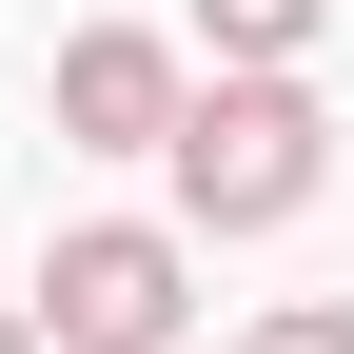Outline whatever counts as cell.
<instances>
[{
  "label": "cell",
  "mask_w": 354,
  "mask_h": 354,
  "mask_svg": "<svg viewBox=\"0 0 354 354\" xmlns=\"http://www.w3.org/2000/svg\"><path fill=\"white\" fill-rule=\"evenodd\" d=\"M177 236H295L335 177V99L315 79H197V118H177Z\"/></svg>",
  "instance_id": "cell-1"
},
{
  "label": "cell",
  "mask_w": 354,
  "mask_h": 354,
  "mask_svg": "<svg viewBox=\"0 0 354 354\" xmlns=\"http://www.w3.org/2000/svg\"><path fill=\"white\" fill-rule=\"evenodd\" d=\"M20 295H39V354H177L197 335V236L177 216H59Z\"/></svg>",
  "instance_id": "cell-2"
},
{
  "label": "cell",
  "mask_w": 354,
  "mask_h": 354,
  "mask_svg": "<svg viewBox=\"0 0 354 354\" xmlns=\"http://www.w3.org/2000/svg\"><path fill=\"white\" fill-rule=\"evenodd\" d=\"M39 99H59V158H177V118H197V59H177L158 20H79Z\"/></svg>",
  "instance_id": "cell-3"
},
{
  "label": "cell",
  "mask_w": 354,
  "mask_h": 354,
  "mask_svg": "<svg viewBox=\"0 0 354 354\" xmlns=\"http://www.w3.org/2000/svg\"><path fill=\"white\" fill-rule=\"evenodd\" d=\"M315 20L335 0H197V59L216 79H315Z\"/></svg>",
  "instance_id": "cell-4"
},
{
  "label": "cell",
  "mask_w": 354,
  "mask_h": 354,
  "mask_svg": "<svg viewBox=\"0 0 354 354\" xmlns=\"http://www.w3.org/2000/svg\"><path fill=\"white\" fill-rule=\"evenodd\" d=\"M236 354H354V295H276V315H236Z\"/></svg>",
  "instance_id": "cell-5"
},
{
  "label": "cell",
  "mask_w": 354,
  "mask_h": 354,
  "mask_svg": "<svg viewBox=\"0 0 354 354\" xmlns=\"http://www.w3.org/2000/svg\"><path fill=\"white\" fill-rule=\"evenodd\" d=\"M0 354H39V295H0Z\"/></svg>",
  "instance_id": "cell-6"
}]
</instances>
